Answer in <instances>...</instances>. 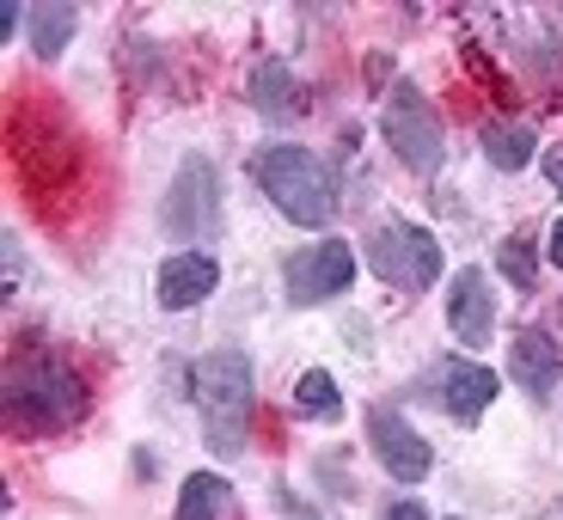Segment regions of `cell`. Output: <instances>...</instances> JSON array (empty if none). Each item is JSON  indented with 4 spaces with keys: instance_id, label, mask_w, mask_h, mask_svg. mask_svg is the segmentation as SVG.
<instances>
[{
    "instance_id": "9a60e30c",
    "label": "cell",
    "mask_w": 563,
    "mask_h": 520,
    "mask_svg": "<svg viewBox=\"0 0 563 520\" xmlns=\"http://www.w3.org/2000/svg\"><path fill=\"white\" fill-rule=\"evenodd\" d=\"M74 25H80V13H74L68 0H56V7H37V13H31V49H37L43 62L62 56V49H68V37H74Z\"/></svg>"
},
{
    "instance_id": "8fae6325",
    "label": "cell",
    "mask_w": 563,
    "mask_h": 520,
    "mask_svg": "<svg viewBox=\"0 0 563 520\" xmlns=\"http://www.w3.org/2000/svg\"><path fill=\"white\" fill-rule=\"evenodd\" d=\"M508 374H515L521 392L545 398V392H558V380H563V350L545 331H521V338L508 343Z\"/></svg>"
},
{
    "instance_id": "277c9868",
    "label": "cell",
    "mask_w": 563,
    "mask_h": 520,
    "mask_svg": "<svg viewBox=\"0 0 563 520\" xmlns=\"http://www.w3.org/2000/svg\"><path fill=\"white\" fill-rule=\"evenodd\" d=\"M367 264H374L380 281L422 295V288L441 276V245H435V233H422V226H410V221H393V226H374Z\"/></svg>"
},
{
    "instance_id": "7a4b0ae2",
    "label": "cell",
    "mask_w": 563,
    "mask_h": 520,
    "mask_svg": "<svg viewBox=\"0 0 563 520\" xmlns=\"http://www.w3.org/2000/svg\"><path fill=\"white\" fill-rule=\"evenodd\" d=\"M190 398L209 422L214 453H245V422H252V362L240 350H214L190 367Z\"/></svg>"
},
{
    "instance_id": "2e32d148",
    "label": "cell",
    "mask_w": 563,
    "mask_h": 520,
    "mask_svg": "<svg viewBox=\"0 0 563 520\" xmlns=\"http://www.w3.org/2000/svg\"><path fill=\"white\" fill-rule=\"evenodd\" d=\"M221 508H227V484L214 478V472L190 478L184 496H178V520H221Z\"/></svg>"
},
{
    "instance_id": "7402d4cb",
    "label": "cell",
    "mask_w": 563,
    "mask_h": 520,
    "mask_svg": "<svg viewBox=\"0 0 563 520\" xmlns=\"http://www.w3.org/2000/svg\"><path fill=\"white\" fill-rule=\"evenodd\" d=\"M558 312H563V307H558Z\"/></svg>"
},
{
    "instance_id": "8992f818",
    "label": "cell",
    "mask_w": 563,
    "mask_h": 520,
    "mask_svg": "<svg viewBox=\"0 0 563 520\" xmlns=\"http://www.w3.org/2000/svg\"><path fill=\"white\" fill-rule=\"evenodd\" d=\"M166 226L178 240H209L221 226V184H214L209 159H184L178 166V184L166 197Z\"/></svg>"
},
{
    "instance_id": "9c48e42d",
    "label": "cell",
    "mask_w": 563,
    "mask_h": 520,
    "mask_svg": "<svg viewBox=\"0 0 563 520\" xmlns=\"http://www.w3.org/2000/svg\"><path fill=\"white\" fill-rule=\"evenodd\" d=\"M448 324H453V338L472 343V350H478V343H490V331H496V300H490V281H484V269H478V264L453 276Z\"/></svg>"
},
{
    "instance_id": "52a82bcc",
    "label": "cell",
    "mask_w": 563,
    "mask_h": 520,
    "mask_svg": "<svg viewBox=\"0 0 563 520\" xmlns=\"http://www.w3.org/2000/svg\"><path fill=\"white\" fill-rule=\"evenodd\" d=\"M288 300L295 307H319V300H331V295H343L350 288V276H355V252L343 240H324V245H307V252H295L288 257Z\"/></svg>"
},
{
    "instance_id": "3957f363",
    "label": "cell",
    "mask_w": 563,
    "mask_h": 520,
    "mask_svg": "<svg viewBox=\"0 0 563 520\" xmlns=\"http://www.w3.org/2000/svg\"><path fill=\"white\" fill-rule=\"evenodd\" d=\"M252 172H257V184H264V197L295 226H324L338 214V184H331V172H324L319 154H307V147H264Z\"/></svg>"
},
{
    "instance_id": "30bf717a",
    "label": "cell",
    "mask_w": 563,
    "mask_h": 520,
    "mask_svg": "<svg viewBox=\"0 0 563 520\" xmlns=\"http://www.w3.org/2000/svg\"><path fill=\"white\" fill-rule=\"evenodd\" d=\"M214 281H221V264H214L209 252H178V257H166V269H159V307H166V312L202 307V300L214 295Z\"/></svg>"
},
{
    "instance_id": "e0dca14e",
    "label": "cell",
    "mask_w": 563,
    "mask_h": 520,
    "mask_svg": "<svg viewBox=\"0 0 563 520\" xmlns=\"http://www.w3.org/2000/svg\"><path fill=\"white\" fill-rule=\"evenodd\" d=\"M295 405L307 410V417H331V410L343 405V392H338V380H331L324 367H312V374H300V386H295Z\"/></svg>"
},
{
    "instance_id": "ac0fdd59",
    "label": "cell",
    "mask_w": 563,
    "mask_h": 520,
    "mask_svg": "<svg viewBox=\"0 0 563 520\" xmlns=\"http://www.w3.org/2000/svg\"><path fill=\"white\" fill-rule=\"evenodd\" d=\"M496 269H503L521 295H533V288H539V264H533V245H527V240H503V245H496Z\"/></svg>"
},
{
    "instance_id": "ba28073f",
    "label": "cell",
    "mask_w": 563,
    "mask_h": 520,
    "mask_svg": "<svg viewBox=\"0 0 563 520\" xmlns=\"http://www.w3.org/2000/svg\"><path fill=\"white\" fill-rule=\"evenodd\" d=\"M367 441H374V453H380V465L393 472L398 484H422L429 478V465H435V447L410 429L398 410H367Z\"/></svg>"
},
{
    "instance_id": "7c38bea8",
    "label": "cell",
    "mask_w": 563,
    "mask_h": 520,
    "mask_svg": "<svg viewBox=\"0 0 563 520\" xmlns=\"http://www.w3.org/2000/svg\"><path fill=\"white\" fill-rule=\"evenodd\" d=\"M435 386H441V405H448L460 422H478L484 410H490V398H496V374L478 367V362H441Z\"/></svg>"
},
{
    "instance_id": "ffe728a7",
    "label": "cell",
    "mask_w": 563,
    "mask_h": 520,
    "mask_svg": "<svg viewBox=\"0 0 563 520\" xmlns=\"http://www.w3.org/2000/svg\"><path fill=\"white\" fill-rule=\"evenodd\" d=\"M386 520H429V508H422V502H393V508H386Z\"/></svg>"
},
{
    "instance_id": "4fadbf2b",
    "label": "cell",
    "mask_w": 563,
    "mask_h": 520,
    "mask_svg": "<svg viewBox=\"0 0 563 520\" xmlns=\"http://www.w3.org/2000/svg\"><path fill=\"white\" fill-rule=\"evenodd\" d=\"M252 104L264 117H288L295 111V74H288V62H257L252 68Z\"/></svg>"
},
{
    "instance_id": "d6986e66",
    "label": "cell",
    "mask_w": 563,
    "mask_h": 520,
    "mask_svg": "<svg viewBox=\"0 0 563 520\" xmlns=\"http://www.w3.org/2000/svg\"><path fill=\"white\" fill-rule=\"evenodd\" d=\"M545 178H551V190L563 197V147H551V154H545Z\"/></svg>"
},
{
    "instance_id": "6da1fadb",
    "label": "cell",
    "mask_w": 563,
    "mask_h": 520,
    "mask_svg": "<svg viewBox=\"0 0 563 520\" xmlns=\"http://www.w3.org/2000/svg\"><path fill=\"white\" fill-rule=\"evenodd\" d=\"M7 417H13V429H31V435L68 429V422L86 417V380L62 355L19 350L13 367H7Z\"/></svg>"
},
{
    "instance_id": "44dd1931",
    "label": "cell",
    "mask_w": 563,
    "mask_h": 520,
    "mask_svg": "<svg viewBox=\"0 0 563 520\" xmlns=\"http://www.w3.org/2000/svg\"><path fill=\"white\" fill-rule=\"evenodd\" d=\"M551 264H558V269H563V221H558V226H551Z\"/></svg>"
},
{
    "instance_id": "5bb4252c",
    "label": "cell",
    "mask_w": 563,
    "mask_h": 520,
    "mask_svg": "<svg viewBox=\"0 0 563 520\" xmlns=\"http://www.w3.org/2000/svg\"><path fill=\"white\" fill-rule=\"evenodd\" d=\"M533 147H539V135L521 129V123H490L484 129V159L503 166V172H521L527 159H533Z\"/></svg>"
},
{
    "instance_id": "5b68a950",
    "label": "cell",
    "mask_w": 563,
    "mask_h": 520,
    "mask_svg": "<svg viewBox=\"0 0 563 520\" xmlns=\"http://www.w3.org/2000/svg\"><path fill=\"white\" fill-rule=\"evenodd\" d=\"M380 129H386V141H393V154L405 159L410 172H429L441 166V154H448V141H441V123H435V111H429V99H422L410 80H398L393 86V99H386V117H380Z\"/></svg>"
}]
</instances>
